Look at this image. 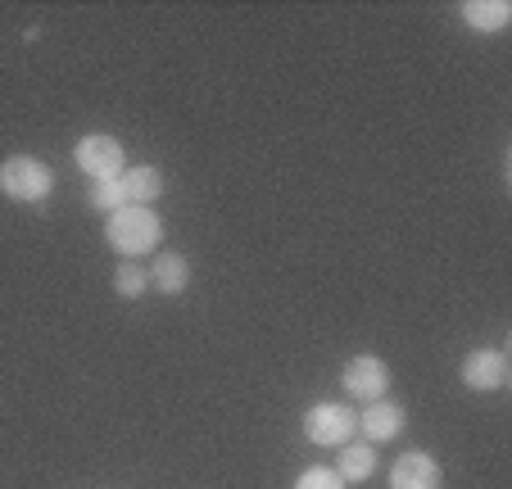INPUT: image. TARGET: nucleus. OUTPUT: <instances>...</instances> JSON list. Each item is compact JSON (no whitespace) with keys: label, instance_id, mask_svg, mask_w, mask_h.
I'll use <instances>...</instances> for the list:
<instances>
[{"label":"nucleus","instance_id":"f257e3e1","mask_svg":"<svg viewBox=\"0 0 512 489\" xmlns=\"http://www.w3.org/2000/svg\"><path fill=\"white\" fill-rule=\"evenodd\" d=\"M105 236L123 259H141L164 240V222H159L155 209H141V204H123L118 213H109Z\"/></svg>","mask_w":512,"mask_h":489},{"label":"nucleus","instance_id":"f03ea898","mask_svg":"<svg viewBox=\"0 0 512 489\" xmlns=\"http://www.w3.org/2000/svg\"><path fill=\"white\" fill-rule=\"evenodd\" d=\"M55 191V173L50 163L37 159V154H10L0 163V195H10L19 204H41Z\"/></svg>","mask_w":512,"mask_h":489},{"label":"nucleus","instance_id":"7ed1b4c3","mask_svg":"<svg viewBox=\"0 0 512 489\" xmlns=\"http://www.w3.org/2000/svg\"><path fill=\"white\" fill-rule=\"evenodd\" d=\"M358 431V413L349 403H313L304 413V435L322 449H345Z\"/></svg>","mask_w":512,"mask_h":489},{"label":"nucleus","instance_id":"20e7f679","mask_svg":"<svg viewBox=\"0 0 512 489\" xmlns=\"http://www.w3.org/2000/svg\"><path fill=\"white\" fill-rule=\"evenodd\" d=\"M73 159H78V168L91 182H118V177H123V145L109 132L82 136V141L73 145Z\"/></svg>","mask_w":512,"mask_h":489},{"label":"nucleus","instance_id":"39448f33","mask_svg":"<svg viewBox=\"0 0 512 489\" xmlns=\"http://www.w3.org/2000/svg\"><path fill=\"white\" fill-rule=\"evenodd\" d=\"M340 385H345L349 399H363V403L386 399V390H390V367H386V358H377V354L349 358L345 372H340Z\"/></svg>","mask_w":512,"mask_h":489},{"label":"nucleus","instance_id":"423d86ee","mask_svg":"<svg viewBox=\"0 0 512 489\" xmlns=\"http://www.w3.org/2000/svg\"><path fill=\"white\" fill-rule=\"evenodd\" d=\"M408 426V413H404V403L395 399H372L363 413H358V431L368 435V444H390L399 440Z\"/></svg>","mask_w":512,"mask_h":489},{"label":"nucleus","instance_id":"0eeeda50","mask_svg":"<svg viewBox=\"0 0 512 489\" xmlns=\"http://www.w3.org/2000/svg\"><path fill=\"white\" fill-rule=\"evenodd\" d=\"M463 385L467 390H503L508 385V354L503 349H472L463 358Z\"/></svg>","mask_w":512,"mask_h":489},{"label":"nucleus","instance_id":"6e6552de","mask_svg":"<svg viewBox=\"0 0 512 489\" xmlns=\"http://www.w3.org/2000/svg\"><path fill=\"white\" fill-rule=\"evenodd\" d=\"M440 462L431 453H404L390 467V489H440Z\"/></svg>","mask_w":512,"mask_h":489},{"label":"nucleus","instance_id":"1a4fd4ad","mask_svg":"<svg viewBox=\"0 0 512 489\" xmlns=\"http://www.w3.org/2000/svg\"><path fill=\"white\" fill-rule=\"evenodd\" d=\"M118 186H123V204L155 209V200L164 195V173H159L155 163H136V168H123Z\"/></svg>","mask_w":512,"mask_h":489},{"label":"nucleus","instance_id":"9d476101","mask_svg":"<svg viewBox=\"0 0 512 489\" xmlns=\"http://www.w3.org/2000/svg\"><path fill=\"white\" fill-rule=\"evenodd\" d=\"M150 290H159V295H182L186 286H191V263H186V254H159L155 263H150Z\"/></svg>","mask_w":512,"mask_h":489},{"label":"nucleus","instance_id":"9b49d317","mask_svg":"<svg viewBox=\"0 0 512 489\" xmlns=\"http://www.w3.org/2000/svg\"><path fill=\"white\" fill-rule=\"evenodd\" d=\"M463 19H467V28H476V32H503L512 23V5L508 0H467Z\"/></svg>","mask_w":512,"mask_h":489},{"label":"nucleus","instance_id":"f8f14e48","mask_svg":"<svg viewBox=\"0 0 512 489\" xmlns=\"http://www.w3.org/2000/svg\"><path fill=\"white\" fill-rule=\"evenodd\" d=\"M372 471H377V453H372V444H345L336 458V476L345 480H368Z\"/></svg>","mask_w":512,"mask_h":489},{"label":"nucleus","instance_id":"ddd939ff","mask_svg":"<svg viewBox=\"0 0 512 489\" xmlns=\"http://www.w3.org/2000/svg\"><path fill=\"white\" fill-rule=\"evenodd\" d=\"M145 290H150V272H145L141 263L127 259L123 268H114V295H123V299H141Z\"/></svg>","mask_w":512,"mask_h":489},{"label":"nucleus","instance_id":"4468645a","mask_svg":"<svg viewBox=\"0 0 512 489\" xmlns=\"http://www.w3.org/2000/svg\"><path fill=\"white\" fill-rule=\"evenodd\" d=\"M87 200H91V209H100L109 218V213L123 209V186H118V182H91Z\"/></svg>","mask_w":512,"mask_h":489},{"label":"nucleus","instance_id":"2eb2a0df","mask_svg":"<svg viewBox=\"0 0 512 489\" xmlns=\"http://www.w3.org/2000/svg\"><path fill=\"white\" fill-rule=\"evenodd\" d=\"M295 489H345V480H340L331 467H309V471H300Z\"/></svg>","mask_w":512,"mask_h":489}]
</instances>
